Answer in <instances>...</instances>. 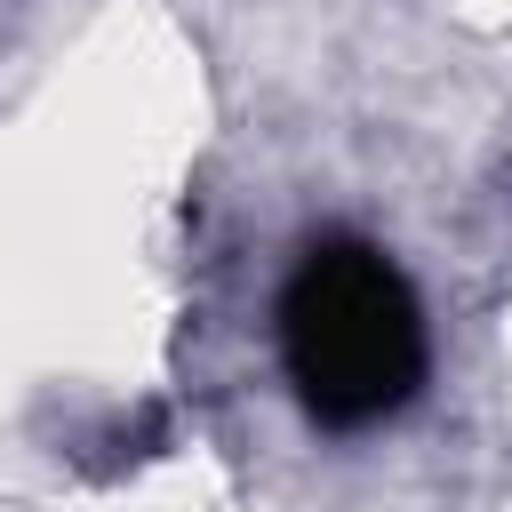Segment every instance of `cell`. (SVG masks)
I'll use <instances>...</instances> for the list:
<instances>
[{
	"mask_svg": "<svg viewBox=\"0 0 512 512\" xmlns=\"http://www.w3.org/2000/svg\"><path fill=\"white\" fill-rule=\"evenodd\" d=\"M280 352L304 408L352 432L392 416L424 384V312L376 248L320 240L280 296Z\"/></svg>",
	"mask_w": 512,
	"mask_h": 512,
	"instance_id": "cell-1",
	"label": "cell"
}]
</instances>
